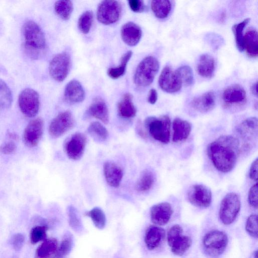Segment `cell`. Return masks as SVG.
<instances>
[{"instance_id":"6da1fadb","label":"cell","mask_w":258,"mask_h":258,"mask_svg":"<svg viewBox=\"0 0 258 258\" xmlns=\"http://www.w3.org/2000/svg\"><path fill=\"white\" fill-rule=\"evenodd\" d=\"M208 155L219 171L227 173L235 167L240 152L239 140L231 135L221 136L211 143Z\"/></svg>"},{"instance_id":"7a4b0ae2","label":"cell","mask_w":258,"mask_h":258,"mask_svg":"<svg viewBox=\"0 0 258 258\" xmlns=\"http://www.w3.org/2000/svg\"><path fill=\"white\" fill-rule=\"evenodd\" d=\"M26 52L33 58H37L46 46L44 34L39 26L33 21L26 22L22 28Z\"/></svg>"},{"instance_id":"3957f363","label":"cell","mask_w":258,"mask_h":258,"mask_svg":"<svg viewBox=\"0 0 258 258\" xmlns=\"http://www.w3.org/2000/svg\"><path fill=\"white\" fill-rule=\"evenodd\" d=\"M159 69L158 60L154 56L145 57L138 64L134 77L135 83L140 87H147L153 81Z\"/></svg>"},{"instance_id":"277c9868","label":"cell","mask_w":258,"mask_h":258,"mask_svg":"<svg viewBox=\"0 0 258 258\" xmlns=\"http://www.w3.org/2000/svg\"><path fill=\"white\" fill-rule=\"evenodd\" d=\"M228 242V236L224 232L215 230L209 232L205 235L203 245L207 254L215 258L223 253Z\"/></svg>"},{"instance_id":"5b68a950","label":"cell","mask_w":258,"mask_h":258,"mask_svg":"<svg viewBox=\"0 0 258 258\" xmlns=\"http://www.w3.org/2000/svg\"><path fill=\"white\" fill-rule=\"evenodd\" d=\"M146 126L150 135L159 142L167 144L170 134V120L167 115L157 118L149 117L145 120Z\"/></svg>"},{"instance_id":"8992f818","label":"cell","mask_w":258,"mask_h":258,"mask_svg":"<svg viewBox=\"0 0 258 258\" xmlns=\"http://www.w3.org/2000/svg\"><path fill=\"white\" fill-rule=\"evenodd\" d=\"M240 207L239 196L235 192L227 194L220 204L219 215L221 221L226 225L232 223L236 218Z\"/></svg>"},{"instance_id":"52a82bcc","label":"cell","mask_w":258,"mask_h":258,"mask_svg":"<svg viewBox=\"0 0 258 258\" xmlns=\"http://www.w3.org/2000/svg\"><path fill=\"white\" fill-rule=\"evenodd\" d=\"M121 14V6L116 1H104L97 8V18L102 24L110 25L117 22Z\"/></svg>"},{"instance_id":"ba28073f","label":"cell","mask_w":258,"mask_h":258,"mask_svg":"<svg viewBox=\"0 0 258 258\" xmlns=\"http://www.w3.org/2000/svg\"><path fill=\"white\" fill-rule=\"evenodd\" d=\"M18 104L21 112L24 115L28 117H34L39 109V95L32 89H24L19 95Z\"/></svg>"},{"instance_id":"9c48e42d","label":"cell","mask_w":258,"mask_h":258,"mask_svg":"<svg viewBox=\"0 0 258 258\" xmlns=\"http://www.w3.org/2000/svg\"><path fill=\"white\" fill-rule=\"evenodd\" d=\"M71 67V58L66 52L55 55L50 62L49 72L50 76L57 82L63 81L67 77Z\"/></svg>"},{"instance_id":"30bf717a","label":"cell","mask_w":258,"mask_h":258,"mask_svg":"<svg viewBox=\"0 0 258 258\" xmlns=\"http://www.w3.org/2000/svg\"><path fill=\"white\" fill-rule=\"evenodd\" d=\"M74 124L72 113L69 111L62 112L51 121L48 128L49 135L53 138H58L72 129Z\"/></svg>"},{"instance_id":"8fae6325","label":"cell","mask_w":258,"mask_h":258,"mask_svg":"<svg viewBox=\"0 0 258 258\" xmlns=\"http://www.w3.org/2000/svg\"><path fill=\"white\" fill-rule=\"evenodd\" d=\"M187 197L189 203L197 207L207 208L212 202L211 189L201 184H196L190 187Z\"/></svg>"},{"instance_id":"7c38bea8","label":"cell","mask_w":258,"mask_h":258,"mask_svg":"<svg viewBox=\"0 0 258 258\" xmlns=\"http://www.w3.org/2000/svg\"><path fill=\"white\" fill-rule=\"evenodd\" d=\"M44 122L40 117L31 120L25 127L23 139L25 145L33 148L39 143L43 133Z\"/></svg>"},{"instance_id":"4fadbf2b","label":"cell","mask_w":258,"mask_h":258,"mask_svg":"<svg viewBox=\"0 0 258 258\" xmlns=\"http://www.w3.org/2000/svg\"><path fill=\"white\" fill-rule=\"evenodd\" d=\"M87 143L84 134L76 133L73 134L65 144V151L68 157L73 160L80 159L83 155Z\"/></svg>"},{"instance_id":"5bb4252c","label":"cell","mask_w":258,"mask_h":258,"mask_svg":"<svg viewBox=\"0 0 258 258\" xmlns=\"http://www.w3.org/2000/svg\"><path fill=\"white\" fill-rule=\"evenodd\" d=\"M159 85L165 92L172 93L179 91L182 84L175 72L167 66L163 69L160 75Z\"/></svg>"},{"instance_id":"9a60e30c","label":"cell","mask_w":258,"mask_h":258,"mask_svg":"<svg viewBox=\"0 0 258 258\" xmlns=\"http://www.w3.org/2000/svg\"><path fill=\"white\" fill-rule=\"evenodd\" d=\"M173 210L169 203H160L152 207L150 210L151 219L156 225H164L169 222Z\"/></svg>"},{"instance_id":"2e32d148","label":"cell","mask_w":258,"mask_h":258,"mask_svg":"<svg viewBox=\"0 0 258 258\" xmlns=\"http://www.w3.org/2000/svg\"><path fill=\"white\" fill-rule=\"evenodd\" d=\"M223 100L226 105H241L246 100L244 89L239 85H232L226 88L223 93Z\"/></svg>"},{"instance_id":"e0dca14e","label":"cell","mask_w":258,"mask_h":258,"mask_svg":"<svg viewBox=\"0 0 258 258\" xmlns=\"http://www.w3.org/2000/svg\"><path fill=\"white\" fill-rule=\"evenodd\" d=\"M103 172L107 184L111 187L119 186L123 177L120 167L112 161H106L103 165Z\"/></svg>"},{"instance_id":"ac0fdd59","label":"cell","mask_w":258,"mask_h":258,"mask_svg":"<svg viewBox=\"0 0 258 258\" xmlns=\"http://www.w3.org/2000/svg\"><path fill=\"white\" fill-rule=\"evenodd\" d=\"M142 35V32L140 27L133 22H127L121 27L122 39L129 46H133L137 45L140 41Z\"/></svg>"},{"instance_id":"d6986e66","label":"cell","mask_w":258,"mask_h":258,"mask_svg":"<svg viewBox=\"0 0 258 258\" xmlns=\"http://www.w3.org/2000/svg\"><path fill=\"white\" fill-rule=\"evenodd\" d=\"M85 97L84 90L81 83L73 80L69 82L66 86L64 98L66 101L72 104L82 102Z\"/></svg>"},{"instance_id":"ffe728a7","label":"cell","mask_w":258,"mask_h":258,"mask_svg":"<svg viewBox=\"0 0 258 258\" xmlns=\"http://www.w3.org/2000/svg\"><path fill=\"white\" fill-rule=\"evenodd\" d=\"M165 235V230L161 227L151 225L149 226L145 233V242L149 250H153L158 247Z\"/></svg>"},{"instance_id":"44dd1931","label":"cell","mask_w":258,"mask_h":258,"mask_svg":"<svg viewBox=\"0 0 258 258\" xmlns=\"http://www.w3.org/2000/svg\"><path fill=\"white\" fill-rule=\"evenodd\" d=\"M191 106L197 111L206 113L212 110L215 105V96L212 92H208L194 98Z\"/></svg>"},{"instance_id":"7402d4cb","label":"cell","mask_w":258,"mask_h":258,"mask_svg":"<svg viewBox=\"0 0 258 258\" xmlns=\"http://www.w3.org/2000/svg\"><path fill=\"white\" fill-rule=\"evenodd\" d=\"M89 115L94 117L107 124L109 122V112L105 102L101 98H97L91 103L88 109Z\"/></svg>"},{"instance_id":"603a6c76","label":"cell","mask_w":258,"mask_h":258,"mask_svg":"<svg viewBox=\"0 0 258 258\" xmlns=\"http://www.w3.org/2000/svg\"><path fill=\"white\" fill-rule=\"evenodd\" d=\"M173 141L181 142L186 139L189 136L191 130V125L186 120L176 118L173 121Z\"/></svg>"},{"instance_id":"cb8c5ba5","label":"cell","mask_w":258,"mask_h":258,"mask_svg":"<svg viewBox=\"0 0 258 258\" xmlns=\"http://www.w3.org/2000/svg\"><path fill=\"white\" fill-rule=\"evenodd\" d=\"M244 49L248 56L256 57L258 54V39L257 31L254 28H249L243 37Z\"/></svg>"},{"instance_id":"d4e9b609","label":"cell","mask_w":258,"mask_h":258,"mask_svg":"<svg viewBox=\"0 0 258 258\" xmlns=\"http://www.w3.org/2000/svg\"><path fill=\"white\" fill-rule=\"evenodd\" d=\"M215 69L214 58L208 54L202 55L197 64L198 74L203 77L210 78L213 75Z\"/></svg>"},{"instance_id":"484cf974","label":"cell","mask_w":258,"mask_h":258,"mask_svg":"<svg viewBox=\"0 0 258 258\" xmlns=\"http://www.w3.org/2000/svg\"><path fill=\"white\" fill-rule=\"evenodd\" d=\"M238 132L243 140H250L257 135V119L255 117L245 119L239 126Z\"/></svg>"},{"instance_id":"4316f807","label":"cell","mask_w":258,"mask_h":258,"mask_svg":"<svg viewBox=\"0 0 258 258\" xmlns=\"http://www.w3.org/2000/svg\"><path fill=\"white\" fill-rule=\"evenodd\" d=\"M58 247V242L54 238L45 239L37 248L35 258H52Z\"/></svg>"},{"instance_id":"83f0119b","label":"cell","mask_w":258,"mask_h":258,"mask_svg":"<svg viewBox=\"0 0 258 258\" xmlns=\"http://www.w3.org/2000/svg\"><path fill=\"white\" fill-rule=\"evenodd\" d=\"M119 115L125 118H131L136 115L137 109L133 101L132 96L129 93L124 95L117 106Z\"/></svg>"},{"instance_id":"f1b7e54d","label":"cell","mask_w":258,"mask_h":258,"mask_svg":"<svg viewBox=\"0 0 258 258\" xmlns=\"http://www.w3.org/2000/svg\"><path fill=\"white\" fill-rule=\"evenodd\" d=\"M192 244L190 237L180 235L169 245L172 252L177 256H181L189 248Z\"/></svg>"},{"instance_id":"f546056e","label":"cell","mask_w":258,"mask_h":258,"mask_svg":"<svg viewBox=\"0 0 258 258\" xmlns=\"http://www.w3.org/2000/svg\"><path fill=\"white\" fill-rule=\"evenodd\" d=\"M155 175L150 170L143 171L136 184V189L139 192H146L150 190L155 182Z\"/></svg>"},{"instance_id":"4dcf8cb0","label":"cell","mask_w":258,"mask_h":258,"mask_svg":"<svg viewBox=\"0 0 258 258\" xmlns=\"http://www.w3.org/2000/svg\"><path fill=\"white\" fill-rule=\"evenodd\" d=\"M151 7L155 16L163 19L168 16L171 8V2L169 1H152Z\"/></svg>"},{"instance_id":"1f68e13d","label":"cell","mask_w":258,"mask_h":258,"mask_svg":"<svg viewBox=\"0 0 258 258\" xmlns=\"http://www.w3.org/2000/svg\"><path fill=\"white\" fill-rule=\"evenodd\" d=\"M132 54V51H128L124 53L121 58L119 66L108 69L107 71L108 76L112 79H116L123 75L127 64L131 58Z\"/></svg>"},{"instance_id":"d6a6232c","label":"cell","mask_w":258,"mask_h":258,"mask_svg":"<svg viewBox=\"0 0 258 258\" xmlns=\"http://www.w3.org/2000/svg\"><path fill=\"white\" fill-rule=\"evenodd\" d=\"M73 246L71 234H66L52 258H67Z\"/></svg>"},{"instance_id":"836d02e7","label":"cell","mask_w":258,"mask_h":258,"mask_svg":"<svg viewBox=\"0 0 258 258\" xmlns=\"http://www.w3.org/2000/svg\"><path fill=\"white\" fill-rule=\"evenodd\" d=\"M54 10L61 19L68 20L73 10V3L70 1H57L54 4Z\"/></svg>"},{"instance_id":"e575fe53","label":"cell","mask_w":258,"mask_h":258,"mask_svg":"<svg viewBox=\"0 0 258 258\" xmlns=\"http://www.w3.org/2000/svg\"><path fill=\"white\" fill-rule=\"evenodd\" d=\"M85 215L91 218L94 225L98 229H102L105 227L106 222V216L101 208L95 207L87 212Z\"/></svg>"},{"instance_id":"d590c367","label":"cell","mask_w":258,"mask_h":258,"mask_svg":"<svg viewBox=\"0 0 258 258\" xmlns=\"http://www.w3.org/2000/svg\"><path fill=\"white\" fill-rule=\"evenodd\" d=\"M87 130L90 135L99 141H105L108 136L107 129L103 124L98 121L91 122Z\"/></svg>"},{"instance_id":"8d00e7d4","label":"cell","mask_w":258,"mask_h":258,"mask_svg":"<svg viewBox=\"0 0 258 258\" xmlns=\"http://www.w3.org/2000/svg\"><path fill=\"white\" fill-rule=\"evenodd\" d=\"M249 20V18H246L242 22L234 25L232 28L235 36L237 47L240 51H242L244 50L243 30Z\"/></svg>"},{"instance_id":"74e56055","label":"cell","mask_w":258,"mask_h":258,"mask_svg":"<svg viewBox=\"0 0 258 258\" xmlns=\"http://www.w3.org/2000/svg\"><path fill=\"white\" fill-rule=\"evenodd\" d=\"M13 97L11 91L7 84L0 79V107L8 108L12 104Z\"/></svg>"},{"instance_id":"f35d334b","label":"cell","mask_w":258,"mask_h":258,"mask_svg":"<svg viewBox=\"0 0 258 258\" xmlns=\"http://www.w3.org/2000/svg\"><path fill=\"white\" fill-rule=\"evenodd\" d=\"M182 84L190 86L194 82V75L191 68L188 66H183L178 68L175 71Z\"/></svg>"},{"instance_id":"ab89813d","label":"cell","mask_w":258,"mask_h":258,"mask_svg":"<svg viewBox=\"0 0 258 258\" xmlns=\"http://www.w3.org/2000/svg\"><path fill=\"white\" fill-rule=\"evenodd\" d=\"M93 20V13L91 11L84 12L78 20V28L84 34H87L91 27Z\"/></svg>"},{"instance_id":"60d3db41","label":"cell","mask_w":258,"mask_h":258,"mask_svg":"<svg viewBox=\"0 0 258 258\" xmlns=\"http://www.w3.org/2000/svg\"><path fill=\"white\" fill-rule=\"evenodd\" d=\"M68 216L70 226L76 231L80 232L82 230V224L76 209L73 206L68 208Z\"/></svg>"},{"instance_id":"b9f144b4","label":"cell","mask_w":258,"mask_h":258,"mask_svg":"<svg viewBox=\"0 0 258 258\" xmlns=\"http://www.w3.org/2000/svg\"><path fill=\"white\" fill-rule=\"evenodd\" d=\"M47 229L48 227L45 225L36 226L33 227L30 232L31 243L32 244H35L46 239Z\"/></svg>"},{"instance_id":"7bdbcfd3","label":"cell","mask_w":258,"mask_h":258,"mask_svg":"<svg viewBox=\"0 0 258 258\" xmlns=\"http://www.w3.org/2000/svg\"><path fill=\"white\" fill-rule=\"evenodd\" d=\"M247 233L252 237L257 238L258 235L257 215L252 214L247 219L245 224Z\"/></svg>"},{"instance_id":"ee69618b","label":"cell","mask_w":258,"mask_h":258,"mask_svg":"<svg viewBox=\"0 0 258 258\" xmlns=\"http://www.w3.org/2000/svg\"><path fill=\"white\" fill-rule=\"evenodd\" d=\"M182 232V228L179 225L175 224L173 225L169 229L167 235L168 245L169 246L176 238L181 235Z\"/></svg>"},{"instance_id":"f6af8a7d","label":"cell","mask_w":258,"mask_h":258,"mask_svg":"<svg viewBox=\"0 0 258 258\" xmlns=\"http://www.w3.org/2000/svg\"><path fill=\"white\" fill-rule=\"evenodd\" d=\"M248 202L249 205L254 208H257V183L253 184L248 194Z\"/></svg>"},{"instance_id":"bcb514c9","label":"cell","mask_w":258,"mask_h":258,"mask_svg":"<svg viewBox=\"0 0 258 258\" xmlns=\"http://www.w3.org/2000/svg\"><path fill=\"white\" fill-rule=\"evenodd\" d=\"M25 241L24 235L20 233L15 234L11 240V244L15 250H20L23 246Z\"/></svg>"},{"instance_id":"7dc6e473","label":"cell","mask_w":258,"mask_h":258,"mask_svg":"<svg viewBox=\"0 0 258 258\" xmlns=\"http://www.w3.org/2000/svg\"><path fill=\"white\" fill-rule=\"evenodd\" d=\"M17 146L13 141L6 142L0 146V152L3 154L10 155L15 152Z\"/></svg>"},{"instance_id":"c3c4849f","label":"cell","mask_w":258,"mask_h":258,"mask_svg":"<svg viewBox=\"0 0 258 258\" xmlns=\"http://www.w3.org/2000/svg\"><path fill=\"white\" fill-rule=\"evenodd\" d=\"M128 4L131 9L134 12L141 13L145 9L144 2L140 0H130Z\"/></svg>"},{"instance_id":"681fc988","label":"cell","mask_w":258,"mask_h":258,"mask_svg":"<svg viewBox=\"0 0 258 258\" xmlns=\"http://www.w3.org/2000/svg\"><path fill=\"white\" fill-rule=\"evenodd\" d=\"M257 167H258V159L256 158L251 164L248 172V176L249 178L253 180H257Z\"/></svg>"},{"instance_id":"f907efd6","label":"cell","mask_w":258,"mask_h":258,"mask_svg":"<svg viewBox=\"0 0 258 258\" xmlns=\"http://www.w3.org/2000/svg\"><path fill=\"white\" fill-rule=\"evenodd\" d=\"M157 100V93L155 89H152L150 90L148 97V101L151 104H154L156 103Z\"/></svg>"},{"instance_id":"816d5d0a","label":"cell","mask_w":258,"mask_h":258,"mask_svg":"<svg viewBox=\"0 0 258 258\" xmlns=\"http://www.w3.org/2000/svg\"><path fill=\"white\" fill-rule=\"evenodd\" d=\"M8 136L11 139L13 140V141H17L19 139V136L14 133L9 132L8 133Z\"/></svg>"},{"instance_id":"f5cc1de1","label":"cell","mask_w":258,"mask_h":258,"mask_svg":"<svg viewBox=\"0 0 258 258\" xmlns=\"http://www.w3.org/2000/svg\"><path fill=\"white\" fill-rule=\"evenodd\" d=\"M251 90L253 94L257 96V82L252 85L251 88Z\"/></svg>"},{"instance_id":"db71d44e","label":"cell","mask_w":258,"mask_h":258,"mask_svg":"<svg viewBox=\"0 0 258 258\" xmlns=\"http://www.w3.org/2000/svg\"><path fill=\"white\" fill-rule=\"evenodd\" d=\"M252 258H257V250L253 251L251 255Z\"/></svg>"}]
</instances>
